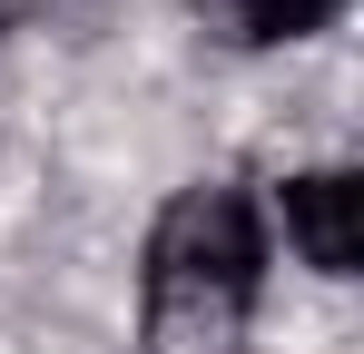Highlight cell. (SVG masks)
<instances>
[{
  "label": "cell",
  "mask_w": 364,
  "mask_h": 354,
  "mask_svg": "<svg viewBox=\"0 0 364 354\" xmlns=\"http://www.w3.org/2000/svg\"><path fill=\"white\" fill-rule=\"evenodd\" d=\"M0 30H10V0H0Z\"/></svg>",
  "instance_id": "277c9868"
},
{
  "label": "cell",
  "mask_w": 364,
  "mask_h": 354,
  "mask_svg": "<svg viewBox=\"0 0 364 354\" xmlns=\"http://www.w3.org/2000/svg\"><path fill=\"white\" fill-rule=\"evenodd\" d=\"M197 10H207L217 40H237V50H276V40H315L345 0H197Z\"/></svg>",
  "instance_id": "3957f363"
},
{
  "label": "cell",
  "mask_w": 364,
  "mask_h": 354,
  "mask_svg": "<svg viewBox=\"0 0 364 354\" xmlns=\"http://www.w3.org/2000/svg\"><path fill=\"white\" fill-rule=\"evenodd\" d=\"M266 286V227L246 187H178L148 227V295L138 354H237Z\"/></svg>",
  "instance_id": "6da1fadb"
},
{
  "label": "cell",
  "mask_w": 364,
  "mask_h": 354,
  "mask_svg": "<svg viewBox=\"0 0 364 354\" xmlns=\"http://www.w3.org/2000/svg\"><path fill=\"white\" fill-rule=\"evenodd\" d=\"M286 236L315 276H355L364 266V177L355 168H315L286 177Z\"/></svg>",
  "instance_id": "7a4b0ae2"
}]
</instances>
